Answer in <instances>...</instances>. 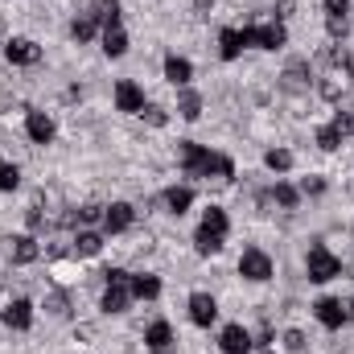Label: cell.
<instances>
[{
	"label": "cell",
	"instance_id": "obj_15",
	"mask_svg": "<svg viewBox=\"0 0 354 354\" xmlns=\"http://www.w3.org/2000/svg\"><path fill=\"white\" fill-rule=\"evenodd\" d=\"M346 8H351V0H326V29H330V37H346Z\"/></svg>",
	"mask_w": 354,
	"mask_h": 354
},
{
	"label": "cell",
	"instance_id": "obj_16",
	"mask_svg": "<svg viewBox=\"0 0 354 354\" xmlns=\"http://www.w3.org/2000/svg\"><path fill=\"white\" fill-rule=\"evenodd\" d=\"M218 54H223V62H235L243 54V29H223L218 33Z\"/></svg>",
	"mask_w": 354,
	"mask_h": 354
},
{
	"label": "cell",
	"instance_id": "obj_34",
	"mask_svg": "<svg viewBox=\"0 0 354 354\" xmlns=\"http://www.w3.org/2000/svg\"><path fill=\"white\" fill-rule=\"evenodd\" d=\"M334 128H338L342 136H351V132H354V115H351V111H338V115H334Z\"/></svg>",
	"mask_w": 354,
	"mask_h": 354
},
{
	"label": "cell",
	"instance_id": "obj_9",
	"mask_svg": "<svg viewBox=\"0 0 354 354\" xmlns=\"http://www.w3.org/2000/svg\"><path fill=\"white\" fill-rule=\"evenodd\" d=\"M0 317H4V326H8V330H29V326H33V305H29L25 297H17V301H8V305H4V313H0Z\"/></svg>",
	"mask_w": 354,
	"mask_h": 354
},
{
	"label": "cell",
	"instance_id": "obj_2",
	"mask_svg": "<svg viewBox=\"0 0 354 354\" xmlns=\"http://www.w3.org/2000/svg\"><path fill=\"white\" fill-rule=\"evenodd\" d=\"M227 231H231V223H227V210L210 206V210L202 214V227H198V235H194V248H198L202 256H214V252H223V243H227Z\"/></svg>",
	"mask_w": 354,
	"mask_h": 354
},
{
	"label": "cell",
	"instance_id": "obj_29",
	"mask_svg": "<svg viewBox=\"0 0 354 354\" xmlns=\"http://www.w3.org/2000/svg\"><path fill=\"white\" fill-rule=\"evenodd\" d=\"M17 185H21V169H17V165H8V161L0 157V189L8 194V189H17Z\"/></svg>",
	"mask_w": 354,
	"mask_h": 354
},
{
	"label": "cell",
	"instance_id": "obj_39",
	"mask_svg": "<svg viewBox=\"0 0 354 354\" xmlns=\"http://www.w3.org/2000/svg\"><path fill=\"white\" fill-rule=\"evenodd\" d=\"M346 317H351V322H354V297H351V309H346Z\"/></svg>",
	"mask_w": 354,
	"mask_h": 354
},
{
	"label": "cell",
	"instance_id": "obj_33",
	"mask_svg": "<svg viewBox=\"0 0 354 354\" xmlns=\"http://www.w3.org/2000/svg\"><path fill=\"white\" fill-rule=\"evenodd\" d=\"M284 346H288L292 354H301L305 351V334H301V330H288V334H284Z\"/></svg>",
	"mask_w": 354,
	"mask_h": 354
},
{
	"label": "cell",
	"instance_id": "obj_10",
	"mask_svg": "<svg viewBox=\"0 0 354 354\" xmlns=\"http://www.w3.org/2000/svg\"><path fill=\"white\" fill-rule=\"evenodd\" d=\"M313 313H317V322H322L326 330H342V322H351L346 309H342V301H334V297H322V301L313 305Z\"/></svg>",
	"mask_w": 354,
	"mask_h": 354
},
{
	"label": "cell",
	"instance_id": "obj_25",
	"mask_svg": "<svg viewBox=\"0 0 354 354\" xmlns=\"http://www.w3.org/2000/svg\"><path fill=\"white\" fill-rule=\"evenodd\" d=\"M177 111H181V120H198V115H202V95L185 87L181 99H177Z\"/></svg>",
	"mask_w": 354,
	"mask_h": 354
},
{
	"label": "cell",
	"instance_id": "obj_20",
	"mask_svg": "<svg viewBox=\"0 0 354 354\" xmlns=\"http://www.w3.org/2000/svg\"><path fill=\"white\" fill-rule=\"evenodd\" d=\"M165 79H169L174 87H185V83L194 79V66H189L185 58H177V54H169V58H165Z\"/></svg>",
	"mask_w": 354,
	"mask_h": 354
},
{
	"label": "cell",
	"instance_id": "obj_24",
	"mask_svg": "<svg viewBox=\"0 0 354 354\" xmlns=\"http://www.w3.org/2000/svg\"><path fill=\"white\" fill-rule=\"evenodd\" d=\"M95 33H99L95 12H83V17H75V21H71V37H75V41H91Z\"/></svg>",
	"mask_w": 354,
	"mask_h": 354
},
{
	"label": "cell",
	"instance_id": "obj_1",
	"mask_svg": "<svg viewBox=\"0 0 354 354\" xmlns=\"http://www.w3.org/2000/svg\"><path fill=\"white\" fill-rule=\"evenodd\" d=\"M177 153H181V169L189 177H223V181L235 177V161H231V157L210 153V149H202V145H194V140H181Z\"/></svg>",
	"mask_w": 354,
	"mask_h": 354
},
{
	"label": "cell",
	"instance_id": "obj_6",
	"mask_svg": "<svg viewBox=\"0 0 354 354\" xmlns=\"http://www.w3.org/2000/svg\"><path fill=\"white\" fill-rule=\"evenodd\" d=\"M239 276H248V280H256V284L272 280V256L260 252V248H248V252L239 256Z\"/></svg>",
	"mask_w": 354,
	"mask_h": 354
},
{
	"label": "cell",
	"instance_id": "obj_28",
	"mask_svg": "<svg viewBox=\"0 0 354 354\" xmlns=\"http://www.w3.org/2000/svg\"><path fill=\"white\" fill-rule=\"evenodd\" d=\"M99 248H103V239H99L95 231H79V235H75V252H79V256H99Z\"/></svg>",
	"mask_w": 354,
	"mask_h": 354
},
{
	"label": "cell",
	"instance_id": "obj_11",
	"mask_svg": "<svg viewBox=\"0 0 354 354\" xmlns=\"http://www.w3.org/2000/svg\"><path fill=\"white\" fill-rule=\"evenodd\" d=\"M25 132H29L33 145H50V140H54V120H50L46 111H29V115H25Z\"/></svg>",
	"mask_w": 354,
	"mask_h": 354
},
{
	"label": "cell",
	"instance_id": "obj_31",
	"mask_svg": "<svg viewBox=\"0 0 354 354\" xmlns=\"http://www.w3.org/2000/svg\"><path fill=\"white\" fill-rule=\"evenodd\" d=\"M272 198H276L280 206H288V210H292V206L301 202V189H292V185H284V181H280V185L272 189Z\"/></svg>",
	"mask_w": 354,
	"mask_h": 354
},
{
	"label": "cell",
	"instance_id": "obj_22",
	"mask_svg": "<svg viewBox=\"0 0 354 354\" xmlns=\"http://www.w3.org/2000/svg\"><path fill=\"white\" fill-rule=\"evenodd\" d=\"M103 54L107 58H124L128 54V33L124 29H103Z\"/></svg>",
	"mask_w": 354,
	"mask_h": 354
},
{
	"label": "cell",
	"instance_id": "obj_38",
	"mask_svg": "<svg viewBox=\"0 0 354 354\" xmlns=\"http://www.w3.org/2000/svg\"><path fill=\"white\" fill-rule=\"evenodd\" d=\"M194 8H198V17H210V8H214V0H194Z\"/></svg>",
	"mask_w": 354,
	"mask_h": 354
},
{
	"label": "cell",
	"instance_id": "obj_4",
	"mask_svg": "<svg viewBox=\"0 0 354 354\" xmlns=\"http://www.w3.org/2000/svg\"><path fill=\"white\" fill-rule=\"evenodd\" d=\"M103 276H107L103 309H107V313H124V309H128V301H132V276H128L124 268H111V272H103Z\"/></svg>",
	"mask_w": 354,
	"mask_h": 354
},
{
	"label": "cell",
	"instance_id": "obj_14",
	"mask_svg": "<svg viewBox=\"0 0 354 354\" xmlns=\"http://www.w3.org/2000/svg\"><path fill=\"white\" fill-rule=\"evenodd\" d=\"M218 346H223V354H248L256 342H252V334H248L243 326H227V330L218 334Z\"/></svg>",
	"mask_w": 354,
	"mask_h": 354
},
{
	"label": "cell",
	"instance_id": "obj_37",
	"mask_svg": "<svg viewBox=\"0 0 354 354\" xmlns=\"http://www.w3.org/2000/svg\"><path fill=\"white\" fill-rule=\"evenodd\" d=\"M29 227H33V231H41V227H46V218H41V210H37V206L29 210Z\"/></svg>",
	"mask_w": 354,
	"mask_h": 354
},
{
	"label": "cell",
	"instance_id": "obj_17",
	"mask_svg": "<svg viewBox=\"0 0 354 354\" xmlns=\"http://www.w3.org/2000/svg\"><path fill=\"white\" fill-rule=\"evenodd\" d=\"M132 297H136V301H157V297H161V280H157L153 272L132 276Z\"/></svg>",
	"mask_w": 354,
	"mask_h": 354
},
{
	"label": "cell",
	"instance_id": "obj_23",
	"mask_svg": "<svg viewBox=\"0 0 354 354\" xmlns=\"http://www.w3.org/2000/svg\"><path fill=\"white\" fill-rule=\"evenodd\" d=\"M95 21L103 29H120V0H95Z\"/></svg>",
	"mask_w": 354,
	"mask_h": 354
},
{
	"label": "cell",
	"instance_id": "obj_30",
	"mask_svg": "<svg viewBox=\"0 0 354 354\" xmlns=\"http://www.w3.org/2000/svg\"><path fill=\"white\" fill-rule=\"evenodd\" d=\"M317 145H322L326 153H334V149L342 145V132H338L334 124H326V128H317Z\"/></svg>",
	"mask_w": 354,
	"mask_h": 354
},
{
	"label": "cell",
	"instance_id": "obj_21",
	"mask_svg": "<svg viewBox=\"0 0 354 354\" xmlns=\"http://www.w3.org/2000/svg\"><path fill=\"white\" fill-rule=\"evenodd\" d=\"M8 243H12V264H33L37 260V239L33 235H17Z\"/></svg>",
	"mask_w": 354,
	"mask_h": 354
},
{
	"label": "cell",
	"instance_id": "obj_13",
	"mask_svg": "<svg viewBox=\"0 0 354 354\" xmlns=\"http://www.w3.org/2000/svg\"><path fill=\"white\" fill-rule=\"evenodd\" d=\"M115 107L120 111H145V91L136 87L132 79H120L115 83Z\"/></svg>",
	"mask_w": 354,
	"mask_h": 354
},
{
	"label": "cell",
	"instance_id": "obj_7",
	"mask_svg": "<svg viewBox=\"0 0 354 354\" xmlns=\"http://www.w3.org/2000/svg\"><path fill=\"white\" fill-rule=\"evenodd\" d=\"M4 58H8L12 66H33V62L41 58V50H37L29 37H12V41L4 46Z\"/></svg>",
	"mask_w": 354,
	"mask_h": 354
},
{
	"label": "cell",
	"instance_id": "obj_12",
	"mask_svg": "<svg viewBox=\"0 0 354 354\" xmlns=\"http://www.w3.org/2000/svg\"><path fill=\"white\" fill-rule=\"evenodd\" d=\"M214 317H218L214 297H210V292H194V297H189V322H194V326H210Z\"/></svg>",
	"mask_w": 354,
	"mask_h": 354
},
{
	"label": "cell",
	"instance_id": "obj_8",
	"mask_svg": "<svg viewBox=\"0 0 354 354\" xmlns=\"http://www.w3.org/2000/svg\"><path fill=\"white\" fill-rule=\"evenodd\" d=\"M132 218H136V210H132L128 202H115V206L103 210V231H107V235H120V231L132 227Z\"/></svg>",
	"mask_w": 354,
	"mask_h": 354
},
{
	"label": "cell",
	"instance_id": "obj_40",
	"mask_svg": "<svg viewBox=\"0 0 354 354\" xmlns=\"http://www.w3.org/2000/svg\"><path fill=\"white\" fill-rule=\"evenodd\" d=\"M264 354H276V351H264Z\"/></svg>",
	"mask_w": 354,
	"mask_h": 354
},
{
	"label": "cell",
	"instance_id": "obj_27",
	"mask_svg": "<svg viewBox=\"0 0 354 354\" xmlns=\"http://www.w3.org/2000/svg\"><path fill=\"white\" fill-rule=\"evenodd\" d=\"M264 165L272 174H288V169H292V153H288V149H268Z\"/></svg>",
	"mask_w": 354,
	"mask_h": 354
},
{
	"label": "cell",
	"instance_id": "obj_5",
	"mask_svg": "<svg viewBox=\"0 0 354 354\" xmlns=\"http://www.w3.org/2000/svg\"><path fill=\"white\" fill-rule=\"evenodd\" d=\"M284 41H288V33H284V25H280V21H272V25H248V29H243V46L280 50Z\"/></svg>",
	"mask_w": 354,
	"mask_h": 354
},
{
	"label": "cell",
	"instance_id": "obj_36",
	"mask_svg": "<svg viewBox=\"0 0 354 354\" xmlns=\"http://www.w3.org/2000/svg\"><path fill=\"white\" fill-rule=\"evenodd\" d=\"M301 189H305V194H322V189H326V181H322V177H305V181H301Z\"/></svg>",
	"mask_w": 354,
	"mask_h": 354
},
{
	"label": "cell",
	"instance_id": "obj_19",
	"mask_svg": "<svg viewBox=\"0 0 354 354\" xmlns=\"http://www.w3.org/2000/svg\"><path fill=\"white\" fill-rule=\"evenodd\" d=\"M145 342H149V351H169L174 346V330H169V322H153L149 330H145Z\"/></svg>",
	"mask_w": 354,
	"mask_h": 354
},
{
	"label": "cell",
	"instance_id": "obj_35",
	"mask_svg": "<svg viewBox=\"0 0 354 354\" xmlns=\"http://www.w3.org/2000/svg\"><path fill=\"white\" fill-rule=\"evenodd\" d=\"M50 313H54V317H66V313H71V309H66V297H62V292H54V297H50Z\"/></svg>",
	"mask_w": 354,
	"mask_h": 354
},
{
	"label": "cell",
	"instance_id": "obj_26",
	"mask_svg": "<svg viewBox=\"0 0 354 354\" xmlns=\"http://www.w3.org/2000/svg\"><path fill=\"white\" fill-rule=\"evenodd\" d=\"M165 202H169V210H174V214H185V210H189V202H194V189L174 185V189L165 194Z\"/></svg>",
	"mask_w": 354,
	"mask_h": 354
},
{
	"label": "cell",
	"instance_id": "obj_3",
	"mask_svg": "<svg viewBox=\"0 0 354 354\" xmlns=\"http://www.w3.org/2000/svg\"><path fill=\"white\" fill-rule=\"evenodd\" d=\"M305 272H309V280H313V284H326V280L342 276V260H338L326 243H313V248H309V256H305Z\"/></svg>",
	"mask_w": 354,
	"mask_h": 354
},
{
	"label": "cell",
	"instance_id": "obj_32",
	"mask_svg": "<svg viewBox=\"0 0 354 354\" xmlns=\"http://www.w3.org/2000/svg\"><path fill=\"white\" fill-rule=\"evenodd\" d=\"M140 115H145L153 128H161V124H165V107H153V103H145V111H140Z\"/></svg>",
	"mask_w": 354,
	"mask_h": 354
},
{
	"label": "cell",
	"instance_id": "obj_18",
	"mask_svg": "<svg viewBox=\"0 0 354 354\" xmlns=\"http://www.w3.org/2000/svg\"><path fill=\"white\" fill-rule=\"evenodd\" d=\"M309 62H301V58H292L288 62V71H284V91H309Z\"/></svg>",
	"mask_w": 354,
	"mask_h": 354
}]
</instances>
